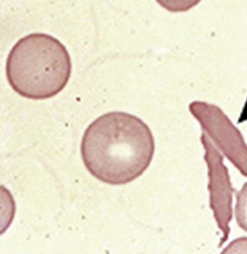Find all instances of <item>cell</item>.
Segmentation results:
<instances>
[{"instance_id":"cell-2","label":"cell","mask_w":247,"mask_h":254,"mask_svg":"<svg viewBox=\"0 0 247 254\" xmlns=\"http://www.w3.org/2000/svg\"><path fill=\"white\" fill-rule=\"evenodd\" d=\"M71 60L56 38L33 33L22 38L6 61V78L21 96L45 100L65 88L71 75Z\"/></svg>"},{"instance_id":"cell-6","label":"cell","mask_w":247,"mask_h":254,"mask_svg":"<svg viewBox=\"0 0 247 254\" xmlns=\"http://www.w3.org/2000/svg\"><path fill=\"white\" fill-rule=\"evenodd\" d=\"M201 0H157V3L170 12H186L198 5Z\"/></svg>"},{"instance_id":"cell-5","label":"cell","mask_w":247,"mask_h":254,"mask_svg":"<svg viewBox=\"0 0 247 254\" xmlns=\"http://www.w3.org/2000/svg\"><path fill=\"white\" fill-rule=\"evenodd\" d=\"M235 214L239 227L247 232V183L237 193Z\"/></svg>"},{"instance_id":"cell-3","label":"cell","mask_w":247,"mask_h":254,"mask_svg":"<svg viewBox=\"0 0 247 254\" xmlns=\"http://www.w3.org/2000/svg\"><path fill=\"white\" fill-rule=\"evenodd\" d=\"M204 132L218 149L247 177V145L241 132L223 111L214 104L195 101L189 105Z\"/></svg>"},{"instance_id":"cell-4","label":"cell","mask_w":247,"mask_h":254,"mask_svg":"<svg viewBox=\"0 0 247 254\" xmlns=\"http://www.w3.org/2000/svg\"><path fill=\"white\" fill-rule=\"evenodd\" d=\"M200 141L204 146L205 161L209 169V203L214 217L222 232L219 246L228 239L229 223L232 219V194L235 190L230 182L223 157L209 136L202 132Z\"/></svg>"},{"instance_id":"cell-1","label":"cell","mask_w":247,"mask_h":254,"mask_svg":"<svg viewBox=\"0 0 247 254\" xmlns=\"http://www.w3.org/2000/svg\"><path fill=\"white\" fill-rule=\"evenodd\" d=\"M155 140L142 120L124 113H105L87 127L81 143L84 165L94 177L124 185L141 176L152 162Z\"/></svg>"}]
</instances>
